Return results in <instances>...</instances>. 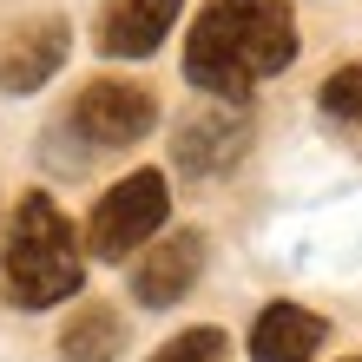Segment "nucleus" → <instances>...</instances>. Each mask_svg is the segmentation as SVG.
Wrapping results in <instances>:
<instances>
[{
    "instance_id": "10",
    "label": "nucleus",
    "mask_w": 362,
    "mask_h": 362,
    "mask_svg": "<svg viewBox=\"0 0 362 362\" xmlns=\"http://www.w3.org/2000/svg\"><path fill=\"white\" fill-rule=\"evenodd\" d=\"M119 349H125V323L105 303H79L73 323L59 329V356L66 362H119Z\"/></svg>"
},
{
    "instance_id": "5",
    "label": "nucleus",
    "mask_w": 362,
    "mask_h": 362,
    "mask_svg": "<svg viewBox=\"0 0 362 362\" xmlns=\"http://www.w3.org/2000/svg\"><path fill=\"white\" fill-rule=\"evenodd\" d=\"M244 152H250V119L238 112V99H218L211 112H191L172 139V165L185 178H224Z\"/></svg>"
},
{
    "instance_id": "8",
    "label": "nucleus",
    "mask_w": 362,
    "mask_h": 362,
    "mask_svg": "<svg viewBox=\"0 0 362 362\" xmlns=\"http://www.w3.org/2000/svg\"><path fill=\"white\" fill-rule=\"evenodd\" d=\"M178 13H185V0H105L99 27H93V47L105 59H145V53L165 47Z\"/></svg>"
},
{
    "instance_id": "2",
    "label": "nucleus",
    "mask_w": 362,
    "mask_h": 362,
    "mask_svg": "<svg viewBox=\"0 0 362 362\" xmlns=\"http://www.w3.org/2000/svg\"><path fill=\"white\" fill-rule=\"evenodd\" d=\"M0 284L13 310H53L86 290V238L53 204V191H20L0 238Z\"/></svg>"
},
{
    "instance_id": "3",
    "label": "nucleus",
    "mask_w": 362,
    "mask_h": 362,
    "mask_svg": "<svg viewBox=\"0 0 362 362\" xmlns=\"http://www.w3.org/2000/svg\"><path fill=\"white\" fill-rule=\"evenodd\" d=\"M158 125V99L152 86L139 79H86L73 93V105L53 119V165L66 172H86V165L112 158V152H132V145Z\"/></svg>"
},
{
    "instance_id": "13",
    "label": "nucleus",
    "mask_w": 362,
    "mask_h": 362,
    "mask_svg": "<svg viewBox=\"0 0 362 362\" xmlns=\"http://www.w3.org/2000/svg\"><path fill=\"white\" fill-rule=\"evenodd\" d=\"M349 362H362V356H349Z\"/></svg>"
},
{
    "instance_id": "1",
    "label": "nucleus",
    "mask_w": 362,
    "mask_h": 362,
    "mask_svg": "<svg viewBox=\"0 0 362 362\" xmlns=\"http://www.w3.org/2000/svg\"><path fill=\"white\" fill-rule=\"evenodd\" d=\"M296 59L290 0H204L185 33V79L211 99H244Z\"/></svg>"
},
{
    "instance_id": "9",
    "label": "nucleus",
    "mask_w": 362,
    "mask_h": 362,
    "mask_svg": "<svg viewBox=\"0 0 362 362\" xmlns=\"http://www.w3.org/2000/svg\"><path fill=\"white\" fill-rule=\"evenodd\" d=\"M323 343H329V323L303 303H270L250 323V362H316Z\"/></svg>"
},
{
    "instance_id": "6",
    "label": "nucleus",
    "mask_w": 362,
    "mask_h": 362,
    "mask_svg": "<svg viewBox=\"0 0 362 362\" xmlns=\"http://www.w3.org/2000/svg\"><path fill=\"white\" fill-rule=\"evenodd\" d=\"M66 53H73V27L59 13L20 20V27L0 40V93H40L66 66Z\"/></svg>"
},
{
    "instance_id": "11",
    "label": "nucleus",
    "mask_w": 362,
    "mask_h": 362,
    "mask_svg": "<svg viewBox=\"0 0 362 362\" xmlns=\"http://www.w3.org/2000/svg\"><path fill=\"white\" fill-rule=\"evenodd\" d=\"M316 112H323V125L336 139H349L362 152V59H349V66H336L323 79V93H316Z\"/></svg>"
},
{
    "instance_id": "4",
    "label": "nucleus",
    "mask_w": 362,
    "mask_h": 362,
    "mask_svg": "<svg viewBox=\"0 0 362 362\" xmlns=\"http://www.w3.org/2000/svg\"><path fill=\"white\" fill-rule=\"evenodd\" d=\"M165 218H172V191H165V172H132L119 178L86 218V250L99 264H125L139 244H152Z\"/></svg>"
},
{
    "instance_id": "12",
    "label": "nucleus",
    "mask_w": 362,
    "mask_h": 362,
    "mask_svg": "<svg viewBox=\"0 0 362 362\" xmlns=\"http://www.w3.org/2000/svg\"><path fill=\"white\" fill-rule=\"evenodd\" d=\"M152 362H230V336H224V329H211V323L178 329V336H172V343H165Z\"/></svg>"
},
{
    "instance_id": "7",
    "label": "nucleus",
    "mask_w": 362,
    "mask_h": 362,
    "mask_svg": "<svg viewBox=\"0 0 362 362\" xmlns=\"http://www.w3.org/2000/svg\"><path fill=\"white\" fill-rule=\"evenodd\" d=\"M204 276V230H172V238L145 244L132 264V296L145 310H172L178 296H191V284Z\"/></svg>"
}]
</instances>
